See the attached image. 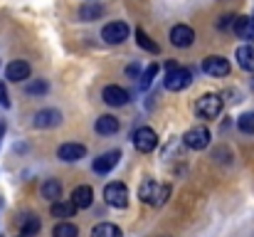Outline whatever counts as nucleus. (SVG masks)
I'll list each match as a JSON object with an SVG mask.
<instances>
[{"label":"nucleus","mask_w":254,"mask_h":237,"mask_svg":"<svg viewBox=\"0 0 254 237\" xmlns=\"http://www.w3.org/2000/svg\"><path fill=\"white\" fill-rule=\"evenodd\" d=\"M5 75H7L10 81H25V79L30 77V65H27L25 60H15V62L7 65Z\"/></svg>","instance_id":"obj_12"},{"label":"nucleus","mask_w":254,"mask_h":237,"mask_svg":"<svg viewBox=\"0 0 254 237\" xmlns=\"http://www.w3.org/2000/svg\"><path fill=\"white\" fill-rule=\"evenodd\" d=\"M237 65L245 72H254V47L252 45H242L237 50Z\"/></svg>","instance_id":"obj_17"},{"label":"nucleus","mask_w":254,"mask_h":237,"mask_svg":"<svg viewBox=\"0 0 254 237\" xmlns=\"http://www.w3.org/2000/svg\"><path fill=\"white\" fill-rule=\"evenodd\" d=\"M0 101L7 106V91H5V84H0Z\"/></svg>","instance_id":"obj_30"},{"label":"nucleus","mask_w":254,"mask_h":237,"mask_svg":"<svg viewBox=\"0 0 254 237\" xmlns=\"http://www.w3.org/2000/svg\"><path fill=\"white\" fill-rule=\"evenodd\" d=\"M158 70H161V67H158V65H156V62H153V65H148V67H146V72H143V75H141V86H143V89H146V86H151V81H153V77H156V75H158Z\"/></svg>","instance_id":"obj_27"},{"label":"nucleus","mask_w":254,"mask_h":237,"mask_svg":"<svg viewBox=\"0 0 254 237\" xmlns=\"http://www.w3.org/2000/svg\"><path fill=\"white\" fill-rule=\"evenodd\" d=\"M235 22H237V17H232V15H225V17H220V22H217V25H220L222 30H227V27H230V25H235Z\"/></svg>","instance_id":"obj_29"},{"label":"nucleus","mask_w":254,"mask_h":237,"mask_svg":"<svg viewBox=\"0 0 254 237\" xmlns=\"http://www.w3.org/2000/svg\"><path fill=\"white\" fill-rule=\"evenodd\" d=\"M237 126H240V131H245V134H254V111L242 114V116L237 119Z\"/></svg>","instance_id":"obj_26"},{"label":"nucleus","mask_w":254,"mask_h":237,"mask_svg":"<svg viewBox=\"0 0 254 237\" xmlns=\"http://www.w3.org/2000/svg\"><path fill=\"white\" fill-rule=\"evenodd\" d=\"M104 200L111 208H126L128 205V188L124 183H109L104 188Z\"/></svg>","instance_id":"obj_4"},{"label":"nucleus","mask_w":254,"mask_h":237,"mask_svg":"<svg viewBox=\"0 0 254 237\" xmlns=\"http://www.w3.org/2000/svg\"><path fill=\"white\" fill-rule=\"evenodd\" d=\"M101 12H104V7H101V5H96V2H89V5H84V7L79 10V15H82V20H84V22L99 20V17H101Z\"/></svg>","instance_id":"obj_23"},{"label":"nucleus","mask_w":254,"mask_h":237,"mask_svg":"<svg viewBox=\"0 0 254 237\" xmlns=\"http://www.w3.org/2000/svg\"><path fill=\"white\" fill-rule=\"evenodd\" d=\"M0 104H2V101H0Z\"/></svg>","instance_id":"obj_33"},{"label":"nucleus","mask_w":254,"mask_h":237,"mask_svg":"<svg viewBox=\"0 0 254 237\" xmlns=\"http://www.w3.org/2000/svg\"><path fill=\"white\" fill-rule=\"evenodd\" d=\"M183 144H185L188 149H192V151H202V149L210 146V131H207L205 126H195V129L185 131Z\"/></svg>","instance_id":"obj_5"},{"label":"nucleus","mask_w":254,"mask_h":237,"mask_svg":"<svg viewBox=\"0 0 254 237\" xmlns=\"http://www.w3.org/2000/svg\"><path fill=\"white\" fill-rule=\"evenodd\" d=\"M168 75H166V89L170 91H183L185 86H190V70L185 67H178L175 62H168Z\"/></svg>","instance_id":"obj_2"},{"label":"nucleus","mask_w":254,"mask_h":237,"mask_svg":"<svg viewBox=\"0 0 254 237\" xmlns=\"http://www.w3.org/2000/svg\"><path fill=\"white\" fill-rule=\"evenodd\" d=\"M74 210H77V205H74V203H64V200L52 203V215H55V218H72V215H74Z\"/></svg>","instance_id":"obj_21"},{"label":"nucleus","mask_w":254,"mask_h":237,"mask_svg":"<svg viewBox=\"0 0 254 237\" xmlns=\"http://www.w3.org/2000/svg\"><path fill=\"white\" fill-rule=\"evenodd\" d=\"M104 101L109 104V106H124L126 101H128V91L126 89H121V86H106L104 89Z\"/></svg>","instance_id":"obj_14"},{"label":"nucleus","mask_w":254,"mask_h":237,"mask_svg":"<svg viewBox=\"0 0 254 237\" xmlns=\"http://www.w3.org/2000/svg\"><path fill=\"white\" fill-rule=\"evenodd\" d=\"M91 237H121V230L111 223H99V225H94Z\"/></svg>","instance_id":"obj_20"},{"label":"nucleus","mask_w":254,"mask_h":237,"mask_svg":"<svg viewBox=\"0 0 254 237\" xmlns=\"http://www.w3.org/2000/svg\"><path fill=\"white\" fill-rule=\"evenodd\" d=\"M37 230H40V218L37 215H27L22 220V237H32Z\"/></svg>","instance_id":"obj_25"},{"label":"nucleus","mask_w":254,"mask_h":237,"mask_svg":"<svg viewBox=\"0 0 254 237\" xmlns=\"http://www.w3.org/2000/svg\"><path fill=\"white\" fill-rule=\"evenodd\" d=\"M60 121H62V114L57 109H45V111H37L35 116L37 129H52V126H60Z\"/></svg>","instance_id":"obj_11"},{"label":"nucleus","mask_w":254,"mask_h":237,"mask_svg":"<svg viewBox=\"0 0 254 237\" xmlns=\"http://www.w3.org/2000/svg\"><path fill=\"white\" fill-rule=\"evenodd\" d=\"M119 151H106V154H101V156L94 160V173H99V175H104V173H109L116 163H119Z\"/></svg>","instance_id":"obj_13"},{"label":"nucleus","mask_w":254,"mask_h":237,"mask_svg":"<svg viewBox=\"0 0 254 237\" xmlns=\"http://www.w3.org/2000/svg\"><path fill=\"white\" fill-rule=\"evenodd\" d=\"M195 111H197L202 119H215V116H220V111H222V99H220L217 94H205V96L197 99Z\"/></svg>","instance_id":"obj_3"},{"label":"nucleus","mask_w":254,"mask_h":237,"mask_svg":"<svg viewBox=\"0 0 254 237\" xmlns=\"http://www.w3.org/2000/svg\"><path fill=\"white\" fill-rule=\"evenodd\" d=\"M119 131V119L116 116H99L96 119V134H101V136H111V134H116Z\"/></svg>","instance_id":"obj_16"},{"label":"nucleus","mask_w":254,"mask_h":237,"mask_svg":"<svg viewBox=\"0 0 254 237\" xmlns=\"http://www.w3.org/2000/svg\"><path fill=\"white\" fill-rule=\"evenodd\" d=\"M235 32H237L242 40H254V17H237Z\"/></svg>","instance_id":"obj_18"},{"label":"nucleus","mask_w":254,"mask_h":237,"mask_svg":"<svg viewBox=\"0 0 254 237\" xmlns=\"http://www.w3.org/2000/svg\"><path fill=\"white\" fill-rule=\"evenodd\" d=\"M42 195H45L47 200H55V203H57V198L62 195V185L50 178V180H45V185H42Z\"/></svg>","instance_id":"obj_22"},{"label":"nucleus","mask_w":254,"mask_h":237,"mask_svg":"<svg viewBox=\"0 0 254 237\" xmlns=\"http://www.w3.org/2000/svg\"><path fill=\"white\" fill-rule=\"evenodd\" d=\"M57 156H60V160L74 163V160H79V158L86 156V146L84 144H64V146L57 149Z\"/></svg>","instance_id":"obj_10"},{"label":"nucleus","mask_w":254,"mask_h":237,"mask_svg":"<svg viewBox=\"0 0 254 237\" xmlns=\"http://www.w3.org/2000/svg\"><path fill=\"white\" fill-rule=\"evenodd\" d=\"M170 195V188L163 185V183H156V180H146L141 188H138V198L141 203L146 205H163L168 200Z\"/></svg>","instance_id":"obj_1"},{"label":"nucleus","mask_w":254,"mask_h":237,"mask_svg":"<svg viewBox=\"0 0 254 237\" xmlns=\"http://www.w3.org/2000/svg\"><path fill=\"white\" fill-rule=\"evenodd\" d=\"M202 72L210 75V77H225V75H230V62L225 57L212 55V57L202 60Z\"/></svg>","instance_id":"obj_7"},{"label":"nucleus","mask_w":254,"mask_h":237,"mask_svg":"<svg viewBox=\"0 0 254 237\" xmlns=\"http://www.w3.org/2000/svg\"><path fill=\"white\" fill-rule=\"evenodd\" d=\"M0 134H2V126H0Z\"/></svg>","instance_id":"obj_32"},{"label":"nucleus","mask_w":254,"mask_h":237,"mask_svg":"<svg viewBox=\"0 0 254 237\" xmlns=\"http://www.w3.org/2000/svg\"><path fill=\"white\" fill-rule=\"evenodd\" d=\"M128 75L136 77V75H138V65H131V67H128Z\"/></svg>","instance_id":"obj_31"},{"label":"nucleus","mask_w":254,"mask_h":237,"mask_svg":"<svg viewBox=\"0 0 254 237\" xmlns=\"http://www.w3.org/2000/svg\"><path fill=\"white\" fill-rule=\"evenodd\" d=\"M101 37L109 42V45H119L128 37V25L126 22H109L101 32Z\"/></svg>","instance_id":"obj_8"},{"label":"nucleus","mask_w":254,"mask_h":237,"mask_svg":"<svg viewBox=\"0 0 254 237\" xmlns=\"http://www.w3.org/2000/svg\"><path fill=\"white\" fill-rule=\"evenodd\" d=\"M25 91H27V94H32V96H37V94H45V91H47V81H45V79L30 81V84L25 86Z\"/></svg>","instance_id":"obj_28"},{"label":"nucleus","mask_w":254,"mask_h":237,"mask_svg":"<svg viewBox=\"0 0 254 237\" xmlns=\"http://www.w3.org/2000/svg\"><path fill=\"white\" fill-rule=\"evenodd\" d=\"M170 42H173L175 47H190V45L195 42L192 27H188V25H175V27L170 30Z\"/></svg>","instance_id":"obj_9"},{"label":"nucleus","mask_w":254,"mask_h":237,"mask_svg":"<svg viewBox=\"0 0 254 237\" xmlns=\"http://www.w3.org/2000/svg\"><path fill=\"white\" fill-rule=\"evenodd\" d=\"M133 144H136V149H138L141 154H151V151L158 146V136H156L153 129L143 126V129H138V131L133 134Z\"/></svg>","instance_id":"obj_6"},{"label":"nucleus","mask_w":254,"mask_h":237,"mask_svg":"<svg viewBox=\"0 0 254 237\" xmlns=\"http://www.w3.org/2000/svg\"><path fill=\"white\" fill-rule=\"evenodd\" d=\"M136 42H138L141 50H146V52H151V55H158V52H161V47H158V45H156V42L141 30V27L136 30Z\"/></svg>","instance_id":"obj_19"},{"label":"nucleus","mask_w":254,"mask_h":237,"mask_svg":"<svg viewBox=\"0 0 254 237\" xmlns=\"http://www.w3.org/2000/svg\"><path fill=\"white\" fill-rule=\"evenodd\" d=\"M72 203L77 205V208H91V203H94V190L89 188V185H79L74 193H72Z\"/></svg>","instance_id":"obj_15"},{"label":"nucleus","mask_w":254,"mask_h":237,"mask_svg":"<svg viewBox=\"0 0 254 237\" xmlns=\"http://www.w3.org/2000/svg\"><path fill=\"white\" fill-rule=\"evenodd\" d=\"M52 235L55 237H77L79 235V230H77V225H72V223H60V225H55V230H52Z\"/></svg>","instance_id":"obj_24"}]
</instances>
